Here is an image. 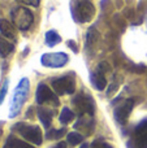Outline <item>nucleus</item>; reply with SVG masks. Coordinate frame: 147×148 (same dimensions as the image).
<instances>
[{
	"label": "nucleus",
	"instance_id": "f257e3e1",
	"mask_svg": "<svg viewBox=\"0 0 147 148\" xmlns=\"http://www.w3.org/2000/svg\"><path fill=\"white\" fill-rule=\"evenodd\" d=\"M12 22L17 29L25 31L29 30L34 22V16L31 10L25 7H17L12 10Z\"/></svg>",
	"mask_w": 147,
	"mask_h": 148
},
{
	"label": "nucleus",
	"instance_id": "f03ea898",
	"mask_svg": "<svg viewBox=\"0 0 147 148\" xmlns=\"http://www.w3.org/2000/svg\"><path fill=\"white\" fill-rule=\"evenodd\" d=\"M94 14H95V7L89 0H80L73 8V17L77 22H89L93 20Z\"/></svg>",
	"mask_w": 147,
	"mask_h": 148
},
{
	"label": "nucleus",
	"instance_id": "7ed1b4c3",
	"mask_svg": "<svg viewBox=\"0 0 147 148\" xmlns=\"http://www.w3.org/2000/svg\"><path fill=\"white\" fill-rule=\"evenodd\" d=\"M14 129L26 139V140L31 142V143L41 146L42 144V131L38 126H27L25 123H17Z\"/></svg>",
	"mask_w": 147,
	"mask_h": 148
},
{
	"label": "nucleus",
	"instance_id": "20e7f679",
	"mask_svg": "<svg viewBox=\"0 0 147 148\" xmlns=\"http://www.w3.org/2000/svg\"><path fill=\"white\" fill-rule=\"evenodd\" d=\"M73 105L76 107V109L78 110V113H80L81 116H83V114L93 116L94 110H95V103L86 94L77 95V96L73 99Z\"/></svg>",
	"mask_w": 147,
	"mask_h": 148
},
{
	"label": "nucleus",
	"instance_id": "39448f33",
	"mask_svg": "<svg viewBox=\"0 0 147 148\" xmlns=\"http://www.w3.org/2000/svg\"><path fill=\"white\" fill-rule=\"evenodd\" d=\"M74 74H68L61 78H56L52 81V87L59 95L73 94L74 92Z\"/></svg>",
	"mask_w": 147,
	"mask_h": 148
},
{
	"label": "nucleus",
	"instance_id": "423d86ee",
	"mask_svg": "<svg viewBox=\"0 0 147 148\" xmlns=\"http://www.w3.org/2000/svg\"><path fill=\"white\" fill-rule=\"evenodd\" d=\"M27 90H29V82L27 79H22L18 84L17 90L14 92V96H13L12 100V107H10V114L14 116L16 113L20 110V107L23 104L26 99V94H27Z\"/></svg>",
	"mask_w": 147,
	"mask_h": 148
},
{
	"label": "nucleus",
	"instance_id": "0eeeda50",
	"mask_svg": "<svg viewBox=\"0 0 147 148\" xmlns=\"http://www.w3.org/2000/svg\"><path fill=\"white\" fill-rule=\"evenodd\" d=\"M41 62L47 68H61L68 62V55L64 52L44 53L41 59Z\"/></svg>",
	"mask_w": 147,
	"mask_h": 148
},
{
	"label": "nucleus",
	"instance_id": "6e6552de",
	"mask_svg": "<svg viewBox=\"0 0 147 148\" xmlns=\"http://www.w3.org/2000/svg\"><path fill=\"white\" fill-rule=\"evenodd\" d=\"M109 70V65L107 62H100L96 68V70L91 74V83L95 86L96 90L102 91V90L106 88L107 86V79L104 77V73Z\"/></svg>",
	"mask_w": 147,
	"mask_h": 148
},
{
	"label": "nucleus",
	"instance_id": "1a4fd4ad",
	"mask_svg": "<svg viewBox=\"0 0 147 148\" xmlns=\"http://www.w3.org/2000/svg\"><path fill=\"white\" fill-rule=\"evenodd\" d=\"M36 101L38 104H44V103H51L54 105H59V99L52 92V90L44 83H41L36 88Z\"/></svg>",
	"mask_w": 147,
	"mask_h": 148
},
{
	"label": "nucleus",
	"instance_id": "9d476101",
	"mask_svg": "<svg viewBox=\"0 0 147 148\" xmlns=\"http://www.w3.org/2000/svg\"><path fill=\"white\" fill-rule=\"evenodd\" d=\"M132 109H133V100H130V99L124 100L121 104L117 105V107L115 108V113H113L117 122H120V123L126 122Z\"/></svg>",
	"mask_w": 147,
	"mask_h": 148
},
{
	"label": "nucleus",
	"instance_id": "9b49d317",
	"mask_svg": "<svg viewBox=\"0 0 147 148\" xmlns=\"http://www.w3.org/2000/svg\"><path fill=\"white\" fill-rule=\"evenodd\" d=\"M0 33H1L3 35H4L5 38H8V39H12V40H14L16 39L14 27H13V25L9 22V21L4 20V18L0 20Z\"/></svg>",
	"mask_w": 147,
	"mask_h": 148
},
{
	"label": "nucleus",
	"instance_id": "f8f14e48",
	"mask_svg": "<svg viewBox=\"0 0 147 148\" xmlns=\"http://www.w3.org/2000/svg\"><path fill=\"white\" fill-rule=\"evenodd\" d=\"M38 116L41 122L44 125V127H49L52 121V110L47 109V108H39L38 109Z\"/></svg>",
	"mask_w": 147,
	"mask_h": 148
},
{
	"label": "nucleus",
	"instance_id": "ddd939ff",
	"mask_svg": "<svg viewBox=\"0 0 147 148\" xmlns=\"http://www.w3.org/2000/svg\"><path fill=\"white\" fill-rule=\"evenodd\" d=\"M12 51H13V44L10 42H8L5 38L0 36V56L7 57Z\"/></svg>",
	"mask_w": 147,
	"mask_h": 148
},
{
	"label": "nucleus",
	"instance_id": "4468645a",
	"mask_svg": "<svg viewBox=\"0 0 147 148\" xmlns=\"http://www.w3.org/2000/svg\"><path fill=\"white\" fill-rule=\"evenodd\" d=\"M134 147L135 148H147V131L134 133Z\"/></svg>",
	"mask_w": 147,
	"mask_h": 148
},
{
	"label": "nucleus",
	"instance_id": "2eb2a0df",
	"mask_svg": "<svg viewBox=\"0 0 147 148\" xmlns=\"http://www.w3.org/2000/svg\"><path fill=\"white\" fill-rule=\"evenodd\" d=\"M60 42H61V38H60V35L56 33V31H55V30L47 31V34H46V43H47V46L54 47V46H56L57 43H60Z\"/></svg>",
	"mask_w": 147,
	"mask_h": 148
},
{
	"label": "nucleus",
	"instance_id": "dca6fc26",
	"mask_svg": "<svg viewBox=\"0 0 147 148\" xmlns=\"http://www.w3.org/2000/svg\"><path fill=\"white\" fill-rule=\"evenodd\" d=\"M4 148H33V147L29 146L25 142H21V140H18V139L13 138V136H9V139H8Z\"/></svg>",
	"mask_w": 147,
	"mask_h": 148
},
{
	"label": "nucleus",
	"instance_id": "f3484780",
	"mask_svg": "<svg viewBox=\"0 0 147 148\" xmlns=\"http://www.w3.org/2000/svg\"><path fill=\"white\" fill-rule=\"evenodd\" d=\"M73 117H74V113L69 108H63L61 113H60V122L63 125H67V123H69L73 120Z\"/></svg>",
	"mask_w": 147,
	"mask_h": 148
},
{
	"label": "nucleus",
	"instance_id": "a211bd4d",
	"mask_svg": "<svg viewBox=\"0 0 147 148\" xmlns=\"http://www.w3.org/2000/svg\"><path fill=\"white\" fill-rule=\"evenodd\" d=\"M98 31H96L95 27H90L87 31V35H86V46L90 47L93 46L94 43L96 42V39H98Z\"/></svg>",
	"mask_w": 147,
	"mask_h": 148
},
{
	"label": "nucleus",
	"instance_id": "6ab92c4d",
	"mask_svg": "<svg viewBox=\"0 0 147 148\" xmlns=\"http://www.w3.org/2000/svg\"><path fill=\"white\" fill-rule=\"evenodd\" d=\"M83 140V136L78 133H69L68 134V142H69L72 146H76V144H80L81 142Z\"/></svg>",
	"mask_w": 147,
	"mask_h": 148
},
{
	"label": "nucleus",
	"instance_id": "aec40b11",
	"mask_svg": "<svg viewBox=\"0 0 147 148\" xmlns=\"http://www.w3.org/2000/svg\"><path fill=\"white\" fill-rule=\"evenodd\" d=\"M65 130L64 129H60V130H55V129H52V130H48L46 134V138L48 139H59L61 138L63 135H64Z\"/></svg>",
	"mask_w": 147,
	"mask_h": 148
},
{
	"label": "nucleus",
	"instance_id": "412c9836",
	"mask_svg": "<svg viewBox=\"0 0 147 148\" xmlns=\"http://www.w3.org/2000/svg\"><path fill=\"white\" fill-rule=\"evenodd\" d=\"M91 148H112L109 146L108 143H106V142L100 140V139H96V140L93 142V144H91Z\"/></svg>",
	"mask_w": 147,
	"mask_h": 148
},
{
	"label": "nucleus",
	"instance_id": "4be33fe9",
	"mask_svg": "<svg viewBox=\"0 0 147 148\" xmlns=\"http://www.w3.org/2000/svg\"><path fill=\"white\" fill-rule=\"evenodd\" d=\"M17 3L20 4H23V5H30V7H38L39 5V1L41 0H16Z\"/></svg>",
	"mask_w": 147,
	"mask_h": 148
},
{
	"label": "nucleus",
	"instance_id": "5701e85b",
	"mask_svg": "<svg viewBox=\"0 0 147 148\" xmlns=\"http://www.w3.org/2000/svg\"><path fill=\"white\" fill-rule=\"evenodd\" d=\"M142 131H147V120L146 121H142L139 125L135 127L134 133H142Z\"/></svg>",
	"mask_w": 147,
	"mask_h": 148
},
{
	"label": "nucleus",
	"instance_id": "b1692460",
	"mask_svg": "<svg viewBox=\"0 0 147 148\" xmlns=\"http://www.w3.org/2000/svg\"><path fill=\"white\" fill-rule=\"evenodd\" d=\"M7 90H8V81H5L4 84H3L1 92H0V103H3V100H4V96H5V94H7Z\"/></svg>",
	"mask_w": 147,
	"mask_h": 148
},
{
	"label": "nucleus",
	"instance_id": "393cba45",
	"mask_svg": "<svg viewBox=\"0 0 147 148\" xmlns=\"http://www.w3.org/2000/svg\"><path fill=\"white\" fill-rule=\"evenodd\" d=\"M116 90H117V84H116V83H112V84H111V87H109V88H108V91H107V94H108V95H111L112 92H113V91H116Z\"/></svg>",
	"mask_w": 147,
	"mask_h": 148
},
{
	"label": "nucleus",
	"instance_id": "a878e982",
	"mask_svg": "<svg viewBox=\"0 0 147 148\" xmlns=\"http://www.w3.org/2000/svg\"><path fill=\"white\" fill-rule=\"evenodd\" d=\"M65 147H67V144H65L64 142H61V143H59L56 147H54V148H65Z\"/></svg>",
	"mask_w": 147,
	"mask_h": 148
},
{
	"label": "nucleus",
	"instance_id": "bb28decb",
	"mask_svg": "<svg viewBox=\"0 0 147 148\" xmlns=\"http://www.w3.org/2000/svg\"><path fill=\"white\" fill-rule=\"evenodd\" d=\"M81 148H89V144H86V143H83V146H81Z\"/></svg>",
	"mask_w": 147,
	"mask_h": 148
}]
</instances>
